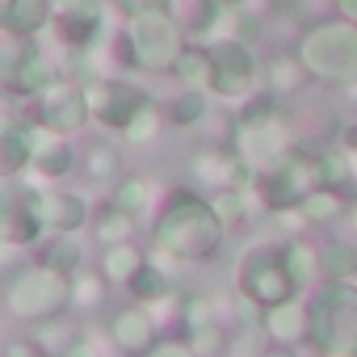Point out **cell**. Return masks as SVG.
Masks as SVG:
<instances>
[{"instance_id": "4fadbf2b", "label": "cell", "mask_w": 357, "mask_h": 357, "mask_svg": "<svg viewBox=\"0 0 357 357\" xmlns=\"http://www.w3.org/2000/svg\"><path fill=\"white\" fill-rule=\"evenodd\" d=\"M55 34L63 47H89L97 51L109 34V9L105 0H55V17H51Z\"/></svg>"}, {"instance_id": "f35d334b", "label": "cell", "mask_w": 357, "mask_h": 357, "mask_svg": "<svg viewBox=\"0 0 357 357\" xmlns=\"http://www.w3.org/2000/svg\"><path fill=\"white\" fill-rule=\"evenodd\" d=\"M143 357H198L194 349H190V340H185V332H172V336H160Z\"/></svg>"}, {"instance_id": "816d5d0a", "label": "cell", "mask_w": 357, "mask_h": 357, "mask_svg": "<svg viewBox=\"0 0 357 357\" xmlns=\"http://www.w3.org/2000/svg\"><path fill=\"white\" fill-rule=\"evenodd\" d=\"M311 357H315V353H311Z\"/></svg>"}, {"instance_id": "8992f818", "label": "cell", "mask_w": 357, "mask_h": 357, "mask_svg": "<svg viewBox=\"0 0 357 357\" xmlns=\"http://www.w3.org/2000/svg\"><path fill=\"white\" fill-rule=\"evenodd\" d=\"M231 286H236L240 298H252L265 311L298 294V286H294V278H290V269L282 261V244H269V240H257L236 257Z\"/></svg>"}, {"instance_id": "836d02e7", "label": "cell", "mask_w": 357, "mask_h": 357, "mask_svg": "<svg viewBox=\"0 0 357 357\" xmlns=\"http://www.w3.org/2000/svg\"><path fill=\"white\" fill-rule=\"evenodd\" d=\"M231 332H236V324L223 319V324H206V328L185 332V340H190V349L198 357H231V349H236V336Z\"/></svg>"}, {"instance_id": "f907efd6", "label": "cell", "mask_w": 357, "mask_h": 357, "mask_svg": "<svg viewBox=\"0 0 357 357\" xmlns=\"http://www.w3.org/2000/svg\"><path fill=\"white\" fill-rule=\"evenodd\" d=\"M0 97H5V93H0Z\"/></svg>"}, {"instance_id": "74e56055", "label": "cell", "mask_w": 357, "mask_h": 357, "mask_svg": "<svg viewBox=\"0 0 357 357\" xmlns=\"http://www.w3.org/2000/svg\"><path fill=\"white\" fill-rule=\"evenodd\" d=\"M0 357H55L38 336H9L0 344Z\"/></svg>"}, {"instance_id": "83f0119b", "label": "cell", "mask_w": 357, "mask_h": 357, "mask_svg": "<svg viewBox=\"0 0 357 357\" xmlns=\"http://www.w3.org/2000/svg\"><path fill=\"white\" fill-rule=\"evenodd\" d=\"M315 168H319V185L340 190V194H353L357 172H353V160H349V147H344V143L319 147V151H315Z\"/></svg>"}, {"instance_id": "681fc988", "label": "cell", "mask_w": 357, "mask_h": 357, "mask_svg": "<svg viewBox=\"0 0 357 357\" xmlns=\"http://www.w3.org/2000/svg\"><path fill=\"white\" fill-rule=\"evenodd\" d=\"M273 5H282V0H273Z\"/></svg>"}, {"instance_id": "9a60e30c", "label": "cell", "mask_w": 357, "mask_h": 357, "mask_svg": "<svg viewBox=\"0 0 357 357\" xmlns=\"http://www.w3.org/2000/svg\"><path fill=\"white\" fill-rule=\"evenodd\" d=\"M93 211L97 206L80 190H55V185H43L38 190V219H43L47 236L51 231H68V236L84 231L89 219H93Z\"/></svg>"}, {"instance_id": "6da1fadb", "label": "cell", "mask_w": 357, "mask_h": 357, "mask_svg": "<svg viewBox=\"0 0 357 357\" xmlns=\"http://www.w3.org/2000/svg\"><path fill=\"white\" fill-rule=\"evenodd\" d=\"M227 223L219 219L211 194L194 185H172L151 219V248L181 261V265H211L223 252Z\"/></svg>"}, {"instance_id": "1f68e13d", "label": "cell", "mask_w": 357, "mask_h": 357, "mask_svg": "<svg viewBox=\"0 0 357 357\" xmlns=\"http://www.w3.org/2000/svg\"><path fill=\"white\" fill-rule=\"evenodd\" d=\"M172 76L181 80L185 89H202V93H211V76H215V68H211V51H206V43H185V51L176 55V63H172Z\"/></svg>"}, {"instance_id": "7a4b0ae2", "label": "cell", "mask_w": 357, "mask_h": 357, "mask_svg": "<svg viewBox=\"0 0 357 357\" xmlns=\"http://www.w3.org/2000/svg\"><path fill=\"white\" fill-rule=\"evenodd\" d=\"M231 147L240 160H248L257 172L261 168H273L282 155H290L298 147V135L282 109V101L273 93H252L240 101V114H236V130H231Z\"/></svg>"}, {"instance_id": "e575fe53", "label": "cell", "mask_w": 357, "mask_h": 357, "mask_svg": "<svg viewBox=\"0 0 357 357\" xmlns=\"http://www.w3.org/2000/svg\"><path fill=\"white\" fill-rule=\"evenodd\" d=\"M211 202H215V211H219V219H223L227 227L248 223V215L261 206V202H257V194H252V190H240V185H223V190H215V194H211Z\"/></svg>"}, {"instance_id": "9c48e42d", "label": "cell", "mask_w": 357, "mask_h": 357, "mask_svg": "<svg viewBox=\"0 0 357 357\" xmlns=\"http://www.w3.org/2000/svg\"><path fill=\"white\" fill-rule=\"evenodd\" d=\"M311 190H319V168H315V151H307L303 143L290 155H282L273 168H261L257 185H252L257 202L265 211H273V215L278 211H294Z\"/></svg>"}, {"instance_id": "2e32d148", "label": "cell", "mask_w": 357, "mask_h": 357, "mask_svg": "<svg viewBox=\"0 0 357 357\" xmlns=\"http://www.w3.org/2000/svg\"><path fill=\"white\" fill-rule=\"evenodd\" d=\"M76 164H80L76 143H72L68 135L51 130L47 122H38V143H34V164H30V172L38 176L43 185H55V181H63V176L76 172Z\"/></svg>"}, {"instance_id": "ffe728a7", "label": "cell", "mask_w": 357, "mask_h": 357, "mask_svg": "<svg viewBox=\"0 0 357 357\" xmlns=\"http://www.w3.org/2000/svg\"><path fill=\"white\" fill-rule=\"evenodd\" d=\"M34 261H38V265H47V269H55V273H63V278H72V273H80V269H84V244H80V236L51 231V236H43V240H38Z\"/></svg>"}, {"instance_id": "603a6c76", "label": "cell", "mask_w": 357, "mask_h": 357, "mask_svg": "<svg viewBox=\"0 0 357 357\" xmlns=\"http://www.w3.org/2000/svg\"><path fill=\"white\" fill-rule=\"evenodd\" d=\"M143 265H147V248H139L135 240H122V244L101 248V261H97V269L109 278V286H114V290H126V286H130V278H135Z\"/></svg>"}, {"instance_id": "d590c367", "label": "cell", "mask_w": 357, "mask_h": 357, "mask_svg": "<svg viewBox=\"0 0 357 357\" xmlns=\"http://www.w3.org/2000/svg\"><path fill=\"white\" fill-rule=\"evenodd\" d=\"M160 130H164V109H160L155 101H147V105H143V109L122 126V135H118V139H122L126 147H147V143H155V139H160Z\"/></svg>"}, {"instance_id": "7bdbcfd3", "label": "cell", "mask_w": 357, "mask_h": 357, "mask_svg": "<svg viewBox=\"0 0 357 357\" xmlns=\"http://www.w3.org/2000/svg\"><path fill=\"white\" fill-rule=\"evenodd\" d=\"M340 143H344V147H357V118H353V122L340 130Z\"/></svg>"}, {"instance_id": "5b68a950", "label": "cell", "mask_w": 357, "mask_h": 357, "mask_svg": "<svg viewBox=\"0 0 357 357\" xmlns=\"http://www.w3.org/2000/svg\"><path fill=\"white\" fill-rule=\"evenodd\" d=\"M5 311L17 319V324H47L63 311H72V278L47 269V265H22L17 273H9L5 282Z\"/></svg>"}, {"instance_id": "4dcf8cb0", "label": "cell", "mask_w": 357, "mask_h": 357, "mask_svg": "<svg viewBox=\"0 0 357 357\" xmlns=\"http://www.w3.org/2000/svg\"><path fill=\"white\" fill-rule=\"evenodd\" d=\"M135 215H126V211H118L109 198L93 211V219H89V231H93V240L101 244V248H109V244H122V240H130L135 236Z\"/></svg>"}, {"instance_id": "484cf974", "label": "cell", "mask_w": 357, "mask_h": 357, "mask_svg": "<svg viewBox=\"0 0 357 357\" xmlns=\"http://www.w3.org/2000/svg\"><path fill=\"white\" fill-rule=\"evenodd\" d=\"M109 202H114L118 211L135 215V219H143V215H151V211L160 206V202H155V185L147 181V176H139V172L118 176V181H114V194H109Z\"/></svg>"}, {"instance_id": "ee69618b", "label": "cell", "mask_w": 357, "mask_h": 357, "mask_svg": "<svg viewBox=\"0 0 357 357\" xmlns=\"http://www.w3.org/2000/svg\"><path fill=\"white\" fill-rule=\"evenodd\" d=\"M13 252H17V248H9V240H5V236H0V261H9Z\"/></svg>"}, {"instance_id": "4316f807", "label": "cell", "mask_w": 357, "mask_h": 357, "mask_svg": "<svg viewBox=\"0 0 357 357\" xmlns=\"http://www.w3.org/2000/svg\"><path fill=\"white\" fill-rule=\"evenodd\" d=\"M282 261L298 290L319 286V244H311L307 236H290V240H282Z\"/></svg>"}, {"instance_id": "ac0fdd59", "label": "cell", "mask_w": 357, "mask_h": 357, "mask_svg": "<svg viewBox=\"0 0 357 357\" xmlns=\"http://www.w3.org/2000/svg\"><path fill=\"white\" fill-rule=\"evenodd\" d=\"M231 319V298L211 294V290H185L181 294V315H176V332H194L206 324Z\"/></svg>"}, {"instance_id": "60d3db41", "label": "cell", "mask_w": 357, "mask_h": 357, "mask_svg": "<svg viewBox=\"0 0 357 357\" xmlns=\"http://www.w3.org/2000/svg\"><path fill=\"white\" fill-rule=\"evenodd\" d=\"M332 5H336V17L357 22V0H332Z\"/></svg>"}, {"instance_id": "7c38bea8", "label": "cell", "mask_w": 357, "mask_h": 357, "mask_svg": "<svg viewBox=\"0 0 357 357\" xmlns=\"http://www.w3.org/2000/svg\"><path fill=\"white\" fill-rule=\"evenodd\" d=\"M105 336H109V349H114L118 357H143V353L164 336V328H160V319H155L151 307H143V303L130 298V303H118V307L109 311Z\"/></svg>"}, {"instance_id": "ab89813d", "label": "cell", "mask_w": 357, "mask_h": 357, "mask_svg": "<svg viewBox=\"0 0 357 357\" xmlns=\"http://www.w3.org/2000/svg\"><path fill=\"white\" fill-rule=\"evenodd\" d=\"M118 5V13H126V17H135V13H143V9H151V0H114Z\"/></svg>"}, {"instance_id": "d6986e66", "label": "cell", "mask_w": 357, "mask_h": 357, "mask_svg": "<svg viewBox=\"0 0 357 357\" xmlns=\"http://www.w3.org/2000/svg\"><path fill=\"white\" fill-rule=\"evenodd\" d=\"M168 13L176 17V26L185 30V38L211 43L215 26L223 17V5H219V0H168Z\"/></svg>"}, {"instance_id": "bcb514c9", "label": "cell", "mask_w": 357, "mask_h": 357, "mask_svg": "<svg viewBox=\"0 0 357 357\" xmlns=\"http://www.w3.org/2000/svg\"><path fill=\"white\" fill-rule=\"evenodd\" d=\"M349 198H353V211H357V185H353V194H349Z\"/></svg>"}, {"instance_id": "d6a6232c", "label": "cell", "mask_w": 357, "mask_h": 357, "mask_svg": "<svg viewBox=\"0 0 357 357\" xmlns=\"http://www.w3.org/2000/svg\"><path fill=\"white\" fill-rule=\"evenodd\" d=\"M206 114H211V93H202V89H181V93L164 105V122L176 126V130L198 126Z\"/></svg>"}, {"instance_id": "30bf717a", "label": "cell", "mask_w": 357, "mask_h": 357, "mask_svg": "<svg viewBox=\"0 0 357 357\" xmlns=\"http://www.w3.org/2000/svg\"><path fill=\"white\" fill-rule=\"evenodd\" d=\"M206 51H211V68H215L211 97H219V101H244V97L257 93L265 68L257 63V51L248 43H240V38H211Z\"/></svg>"}, {"instance_id": "d4e9b609", "label": "cell", "mask_w": 357, "mask_h": 357, "mask_svg": "<svg viewBox=\"0 0 357 357\" xmlns=\"http://www.w3.org/2000/svg\"><path fill=\"white\" fill-rule=\"evenodd\" d=\"M319 282H357V244L328 236L319 244Z\"/></svg>"}, {"instance_id": "277c9868", "label": "cell", "mask_w": 357, "mask_h": 357, "mask_svg": "<svg viewBox=\"0 0 357 357\" xmlns=\"http://www.w3.org/2000/svg\"><path fill=\"white\" fill-rule=\"evenodd\" d=\"M298 59L311 72V80L332 84V89H353L357 84V22L332 17L307 26L298 38Z\"/></svg>"}, {"instance_id": "f546056e", "label": "cell", "mask_w": 357, "mask_h": 357, "mask_svg": "<svg viewBox=\"0 0 357 357\" xmlns=\"http://www.w3.org/2000/svg\"><path fill=\"white\" fill-rule=\"evenodd\" d=\"M109 278L101 273V269H80V273H72V315H93V311H101L105 303H109Z\"/></svg>"}, {"instance_id": "c3c4849f", "label": "cell", "mask_w": 357, "mask_h": 357, "mask_svg": "<svg viewBox=\"0 0 357 357\" xmlns=\"http://www.w3.org/2000/svg\"><path fill=\"white\" fill-rule=\"evenodd\" d=\"M5 5H9V0H0V9H5Z\"/></svg>"}, {"instance_id": "ba28073f", "label": "cell", "mask_w": 357, "mask_h": 357, "mask_svg": "<svg viewBox=\"0 0 357 357\" xmlns=\"http://www.w3.org/2000/svg\"><path fill=\"white\" fill-rule=\"evenodd\" d=\"M126 43H130V55L139 63V72H172L176 55L185 51V30L176 26V17L164 9V5H151L135 17H126Z\"/></svg>"}, {"instance_id": "7dc6e473", "label": "cell", "mask_w": 357, "mask_h": 357, "mask_svg": "<svg viewBox=\"0 0 357 357\" xmlns=\"http://www.w3.org/2000/svg\"><path fill=\"white\" fill-rule=\"evenodd\" d=\"M151 5H164V9H168V0H151Z\"/></svg>"}, {"instance_id": "52a82bcc", "label": "cell", "mask_w": 357, "mask_h": 357, "mask_svg": "<svg viewBox=\"0 0 357 357\" xmlns=\"http://www.w3.org/2000/svg\"><path fill=\"white\" fill-rule=\"evenodd\" d=\"M59 76H63L59 59H51L38 47V38L0 30V93H5V97H30L34 101Z\"/></svg>"}, {"instance_id": "cb8c5ba5", "label": "cell", "mask_w": 357, "mask_h": 357, "mask_svg": "<svg viewBox=\"0 0 357 357\" xmlns=\"http://www.w3.org/2000/svg\"><path fill=\"white\" fill-rule=\"evenodd\" d=\"M80 172L89 176L93 185L118 181V176H122V143H114V139H93V143H84Z\"/></svg>"}, {"instance_id": "3957f363", "label": "cell", "mask_w": 357, "mask_h": 357, "mask_svg": "<svg viewBox=\"0 0 357 357\" xmlns=\"http://www.w3.org/2000/svg\"><path fill=\"white\" fill-rule=\"evenodd\" d=\"M307 319L315 357H357V282H319L307 294Z\"/></svg>"}, {"instance_id": "e0dca14e", "label": "cell", "mask_w": 357, "mask_h": 357, "mask_svg": "<svg viewBox=\"0 0 357 357\" xmlns=\"http://www.w3.org/2000/svg\"><path fill=\"white\" fill-rule=\"evenodd\" d=\"M261 332L269 336V344H290V349H307V332H311V319H307V294H294L278 307L265 311V324Z\"/></svg>"}, {"instance_id": "b9f144b4", "label": "cell", "mask_w": 357, "mask_h": 357, "mask_svg": "<svg viewBox=\"0 0 357 357\" xmlns=\"http://www.w3.org/2000/svg\"><path fill=\"white\" fill-rule=\"evenodd\" d=\"M265 357H307V353H303V349H290V344H269Z\"/></svg>"}, {"instance_id": "8d00e7d4", "label": "cell", "mask_w": 357, "mask_h": 357, "mask_svg": "<svg viewBox=\"0 0 357 357\" xmlns=\"http://www.w3.org/2000/svg\"><path fill=\"white\" fill-rule=\"evenodd\" d=\"M105 344H109L105 332H76L55 357H105Z\"/></svg>"}, {"instance_id": "5bb4252c", "label": "cell", "mask_w": 357, "mask_h": 357, "mask_svg": "<svg viewBox=\"0 0 357 357\" xmlns=\"http://www.w3.org/2000/svg\"><path fill=\"white\" fill-rule=\"evenodd\" d=\"M34 118H38V122H47L51 130L68 135V139H72V135H80V130L93 122L84 89H80V84H72L68 76H59L55 84H47V89L34 97Z\"/></svg>"}, {"instance_id": "7402d4cb", "label": "cell", "mask_w": 357, "mask_h": 357, "mask_svg": "<svg viewBox=\"0 0 357 357\" xmlns=\"http://www.w3.org/2000/svg\"><path fill=\"white\" fill-rule=\"evenodd\" d=\"M261 84H265V93H273L278 101H290V97H298L307 84H315L311 80V72L303 68V59L298 55H278L265 72H261Z\"/></svg>"}, {"instance_id": "44dd1931", "label": "cell", "mask_w": 357, "mask_h": 357, "mask_svg": "<svg viewBox=\"0 0 357 357\" xmlns=\"http://www.w3.org/2000/svg\"><path fill=\"white\" fill-rule=\"evenodd\" d=\"M51 17H55V0H9V5L0 9V30L38 38L51 26Z\"/></svg>"}, {"instance_id": "f6af8a7d", "label": "cell", "mask_w": 357, "mask_h": 357, "mask_svg": "<svg viewBox=\"0 0 357 357\" xmlns=\"http://www.w3.org/2000/svg\"><path fill=\"white\" fill-rule=\"evenodd\" d=\"M219 5H223V9H244L248 0H219Z\"/></svg>"}, {"instance_id": "8fae6325", "label": "cell", "mask_w": 357, "mask_h": 357, "mask_svg": "<svg viewBox=\"0 0 357 357\" xmlns=\"http://www.w3.org/2000/svg\"><path fill=\"white\" fill-rule=\"evenodd\" d=\"M84 97H89L93 122L109 135H122V126L151 101V93L126 76H97L93 84H84Z\"/></svg>"}, {"instance_id": "f1b7e54d", "label": "cell", "mask_w": 357, "mask_h": 357, "mask_svg": "<svg viewBox=\"0 0 357 357\" xmlns=\"http://www.w3.org/2000/svg\"><path fill=\"white\" fill-rule=\"evenodd\" d=\"M298 215H303L307 227H328V223H336V219L349 215V194L319 185V190H311V194L298 202Z\"/></svg>"}]
</instances>
